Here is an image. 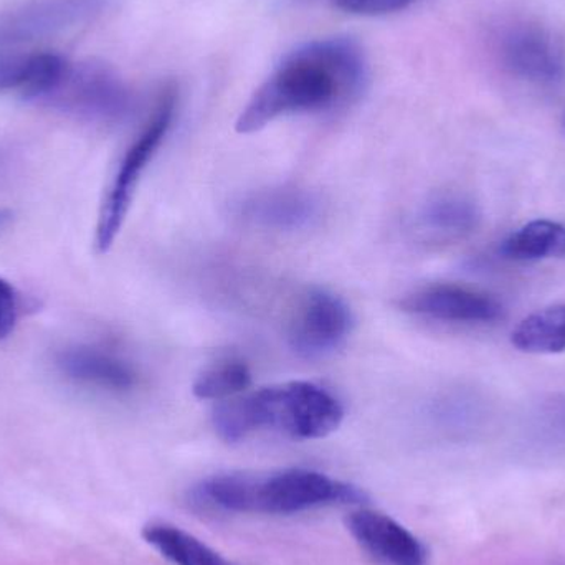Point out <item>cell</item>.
Instances as JSON below:
<instances>
[{"label":"cell","mask_w":565,"mask_h":565,"mask_svg":"<svg viewBox=\"0 0 565 565\" xmlns=\"http://www.w3.org/2000/svg\"><path fill=\"white\" fill-rule=\"evenodd\" d=\"M352 329L349 306L334 292L311 289L289 326V348L302 359H321L341 348Z\"/></svg>","instance_id":"52a82bcc"},{"label":"cell","mask_w":565,"mask_h":565,"mask_svg":"<svg viewBox=\"0 0 565 565\" xmlns=\"http://www.w3.org/2000/svg\"><path fill=\"white\" fill-rule=\"evenodd\" d=\"M106 0H29L0 12V50H19L75 29L98 15Z\"/></svg>","instance_id":"8992f818"},{"label":"cell","mask_w":565,"mask_h":565,"mask_svg":"<svg viewBox=\"0 0 565 565\" xmlns=\"http://www.w3.org/2000/svg\"><path fill=\"white\" fill-rule=\"evenodd\" d=\"M498 58L510 75L537 86L563 82L565 56L551 33L537 25L516 23L498 36Z\"/></svg>","instance_id":"ba28073f"},{"label":"cell","mask_w":565,"mask_h":565,"mask_svg":"<svg viewBox=\"0 0 565 565\" xmlns=\"http://www.w3.org/2000/svg\"><path fill=\"white\" fill-rule=\"evenodd\" d=\"M344 418L341 402L312 382H286L222 401L214 411L215 431L227 444L274 430L295 440H318L338 430Z\"/></svg>","instance_id":"7a4b0ae2"},{"label":"cell","mask_w":565,"mask_h":565,"mask_svg":"<svg viewBox=\"0 0 565 565\" xmlns=\"http://www.w3.org/2000/svg\"><path fill=\"white\" fill-rule=\"evenodd\" d=\"M10 217H12V214H10L9 211H0V228L6 227L7 222L10 221Z\"/></svg>","instance_id":"44dd1931"},{"label":"cell","mask_w":565,"mask_h":565,"mask_svg":"<svg viewBox=\"0 0 565 565\" xmlns=\"http://www.w3.org/2000/svg\"><path fill=\"white\" fill-rule=\"evenodd\" d=\"M364 491L319 471H280L268 478L241 475L235 511L237 513L296 514L312 508L362 504Z\"/></svg>","instance_id":"277c9868"},{"label":"cell","mask_w":565,"mask_h":565,"mask_svg":"<svg viewBox=\"0 0 565 565\" xmlns=\"http://www.w3.org/2000/svg\"><path fill=\"white\" fill-rule=\"evenodd\" d=\"M40 102L98 122H119L135 108L121 76L98 62L66 63L53 88Z\"/></svg>","instance_id":"5b68a950"},{"label":"cell","mask_w":565,"mask_h":565,"mask_svg":"<svg viewBox=\"0 0 565 565\" xmlns=\"http://www.w3.org/2000/svg\"><path fill=\"white\" fill-rule=\"evenodd\" d=\"M332 6L354 15H387L407 9L417 0H331Z\"/></svg>","instance_id":"d6986e66"},{"label":"cell","mask_w":565,"mask_h":565,"mask_svg":"<svg viewBox=\"0 0 565 565\" xmlns=\"http://www.w3.org/2000/svg\"><path fill=\"white\" fill-rule=\"evenodd\" d=\"M142 537L174 565H234L198 537L172 524H148L142 530Z\"/></svg>","instance_id":"2e32d148"},{"label":"cell","mask_w":565,"mask_h":565,"mask_svg":"<svg viewBox=\"0 0 565 565\" xmlns=\"http://www.w3.org/2000/svg\"><path fill=\"white\" fill-rule=\"evenodd\" d=\"M252 385V371L242 359L214 362L195 379L194 395L202 401H227L244 394Z\"/></svg>","instance_id":"ac0fdd59"},{"label":"cell","mask_w":565,"mask_h":565,"mask_svg":"<svg viewBox=\"0 0 565 565\" xmlns=\"http://www.w3.org/2000/svg\"><path fill=\"white\" fill-rule=\"evenodd\" d=\"M20 316V296L9 281L0 278V341L9 338Z\"/></svg>","instance_id":"ffe728a7"},{"label":"cell","mask_w":565,"mask_h":565,"mask_svg":"<svg viewBox=\"0 0 565 565\" xmlns=\"http://www.w3.org/2000/svg\"><path fill=\"white\" fill-rule=\"evenodd\" d=\"M500 255L504 260H550L565 257V225L554 221H533L503 241Z\"/></svg>","instance_id":"9a60e30c"},{"label":"cell","mask_w":565,"mask_h":565,"mask_svg":"<svg viewBox=\"0 0 565 565\" xmlns=\"http://www.w3.org/2000/svg\"><path fill=\"white\" fill-rule=\"evenodd\" d=\"M481 212L471 199L458 194L431 198L418 212V224L428 234L441 238H460L477 231Z\"/></svg>","instance_id":"5bb4252c"},{"label":"cell","mask_w":565,"mask_h":565,"mask_svg":"<svg viewBox=\"0 0 565 565\" xmlns=\"http://www.w3.org/2000/svg\"><path fill=\"white\" fill-rule=\"evenodd\" d=\"M564 125H565V118H564Z\"/></svg>","instance_id":"7402d4cb"},{"label":"cell","mask_w":565,"mask_h":565,"mask_svg":"<svg viewBox=\"0 0 565 565\" xmlns=\"http://www.w3.org/2000/svg\"><path fill=\"white\" fill-rule=\"evenodd\" d=\"M514 348L527 354L565 351V305L551 306L526 316L511 334Z\"/></svg>","instance_id":"e0dca14e"},{"label":"cell","mask_w":565,"mask_h":565,"mask_svg":"<svg viewBox=\"0 0 565 565\" xmlns=\"http://www.w3.org/2000/svg\"><path fill=\"white\" fill-rule=\"evenodd\" d=\"M235 214L252 227L271 232H298L321 218L318 195L298 188L252 192L235 204Z\"/></svg>","instance_id":"30bf717a"},{"label":"cell","mask_w":565,"mask_h":565,"mask_svg":"<svg viewBox=\"0 0 565 565\" xmlns=\"http://www.w3.org/2000/svg\"><path fill=\"white\" fill-rule=\"evenodd\" d=\"M401 308L408 315L457 324H491L504 316L503 305L493 296L447 282L408 292Z\"/></svg>","instance_id":"9c48e42d"},{"label":"cell","mask_w":565,"mask_h":565,"mask_svg":"<svg viewBox=\"0 0 565 565\" xmlns=\"http://www.w3.org/2000/svg\"><path fill=\"white\" fill-rule=\"evenodd\" d=\"M175 108L178 93L171 86L164 89L151 118L122 154L98 212L95 231V247L98 254H106L121 232L139 182L171 131Z\"/></svg>","instance_id":"3957f363"},{"label":"cell","mask_w":565,"mask_h":565,"mask_svg":"<svg viewBox=\"0 0 565 565\" xmlns=\"http://www.w3.org/2000/svg\"><path fill=\"white\" fill-rule=\"evenodd\" d=\"M56 367L70 381L106 392H129L138 385L131 362L108 349L73 345L56 355Z\"/></svg>","instance_id":"7c38bea8"},{"label":"cell","mask_w":565,"mask_h":565,"mask_svg":"<svg viewBox=\"0 0 565 565\" xmlns=\"http://www.w3.org/2000/svg\"><path fill=\"white\" fill-rule=\"evenodd\" d=\"M66 63L56 53L0 50V93L17 92L40 102L53 88Z\"/></svg>","instance_id":"4fadbf2b"},{"label":"cell","mask_w":565,"mask_h":565,"mask_svg":"<svg viewBox=\"0 0 565 565\" xmlns=\"http://www.w3.org/2000/svg\"><path fill=\"white\" fill-rule=\"evenodd\" d=\"M349 533L371 556L387 565H427L424 544L392 518L361 510L349 514Z\"/></svg>","instance_id":"8fae6325"},{"label":"cell","mask_w":565,"mask_h":565,"mask_svg":"<svg viewBox=\"0 0 565 565\" xmlns=\"http://www.w3.org/2000/svg\"><path fill=\"white\" fill-rule=\"evenodd\" d=\"M367 79V62L354 40H315L292 50L238 116L241 135L285 116L334 111L354 102Z\"/></svg>","instance_id":"6da1fadb"}]
</instances>
